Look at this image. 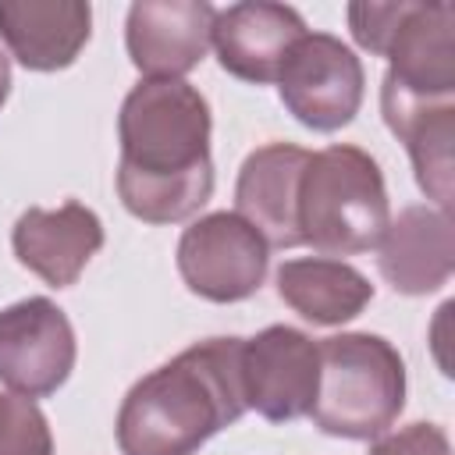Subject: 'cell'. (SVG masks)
Listing matches in <instances>:
<instances>
[{"label": "cell", "mask_w": 455, "mask_h": 455, "mask_svg": "<svg viewBox=\"0 0 455 455\" xmlns=\"http://www.w3.org/2000/svg\"><path fill=\"white\" fill-rule=\"evenodd\" d=\"M117 192L146 224L192 217L213 192L210 107L181 78H146L121 107Z\"/></svg>", "instance_id": "obj_1"}, {"label": "cell", "mask_w": 455, "mask_h": 455, "mask_svg": "<svg viewBox=\"0 0 455 455\" xmlns=\"http://www.w3.org/2000/svg\"><path fill=\"white\" fill-rule=\"evenodd\" d=\"M242 338H213L185 348L121 402L117 444L124 455H196L245 405Z\"/></svg>", "instance_id": "obj_2"}, {"label": "cell", "mask_w": 455, "mask_h": 455, "mask_svg": "<svg viewBox=\"0 0 455 455\" xmlns=\"http://www.w3.org/2000/svg\"><path fill=\"white\" fill-rule=\"evenodd\" d=\"M387 192L380 167L359 146L309 153L299 181V235L323 256H355L387 231Z\"/></svg>", "instance_id": "obj_3"}, {"label": "cell", "mask_w": 455, "mask_h": 455, "mask_svg": "<svg viewBox=\"0 0 455 455\" xmlns=\"http://www.w3.org/2000/svg\"><path fill=\"white\" fill-rule=\"evenodd\" d=\"M320 380L313 423L334 437H380L402 412L405 366L377 334H334L316 345Z\"/></svg>", "instance_id": "obj_4"}, {"label": "cell", "mask_w": 455, "mask_h": 455, "mask_svg": "<svg viewBox=\"0 0 455 455\" xmlns=\"http://www.w3.org/2000/svg\"><path fill=\"white\" fill-rule=\"evenodd\" d=\"M277 89L284 107L313 132H334L348 124L363 103V64L359 57L334 36L306 32L281 75Z\"/></svg>", "instance_id": "obj_5"}, {"label": "cell", "mask_w": 455, "mask_h": 455, "mask_svg": "<svg viewBox=\"0 0 455 455\" xmlns=\"http://www.w3.org/2000/svg\"><path fill=\"white\" fill-rule=\"evenodd\" d=\"M185 284L210 302L249 299L267 274V242L238 213H210L178 242Z\"/></svg>", "instance_id": "obj_6"}, {"label": "cell", "mask_w": 455, "mask_h": 455, "mask_svg": "<svg viewBox=\"0 0 455 455\" xmlns=\"http://www.w3.org/2000/svg\"><path fill=\"white\" fill-rule=\"evenodd\" d=\"M75 366V331L50 299L0 309V380L21 398L53 395Z\"/></svg>", "instance_id": "obj_7"}, {"label": "cell", "mask_w": 455, "mask_h": 455, "mask_svg": "<svg viewBox=\"0 0 455 455\" xmlns=\"http://www.w3.org/2000/svg\"><path fill=\"white\" fill-rule=\"evenodd\" d=\"M320 380L316 345L295 327H267L242 345L245 405L270 423L299 419L313 409Z\"/></svg>", "instance_id": "obj_8"}, {"label": "cell", "mask_w": 455, "mask_h": 455, "mask_svg": "<svg viewBox=\"0 0 455 455\" xmlns=\"http://www.w3.org/2000/svg\"><path fill=\"white\" fill-rule=\"evenodd\" d=\"M384 57L391 60V71L384 75V89H395L409 100H451L455 7L409 0Z\"/></svg>", "instance_id": "obj_9"}, {"label": "cell", "mask_w": 455, "mask_h": 455, "mask_svg": "<svg viewBox=\"0 0 455 455\" xmlns=\"http://www.w3.org/2000/svg\"><path fill=\"white\" fill-rule=\"evenodd\" d=\"M217 11L203 0H142L128 11V57L146 78H181L213 36Z\"/></svg>", "instance_id": "obj_10"}, {"label": "cell", "mask_w": 455, "mask_h": 455, "mask_svg": "<svg viewBox=\"0 0 455 455\" xmlns=\"http://www.w3.org/2000/svg\"><path fill=\"white\" fill-rule=\"evenodd\" d=\"M306 36V25L299 11L284 4H235L228 11H217L210 46L217 50V60L228 75L242 82H277L291 46Z\"/></svg>", "instance_id": "obj_11"}, {"label": "cell", "mask_w": 455, "mask_h": 455, "mask_svg": "<svg viewBox=\"0 0 455 455\" xmlns=\"http://www.w3.org/2000/svg\"><path fill=\"white\" fill-rule=\"evenodd\" d=\"M309 164V153L302 146L270 142L245 156L235 206L238 217L274 249L302 245L299 235V181Z\"/></svg>", "instance_id": "obj_12"}, {"label": "cell", "mask_w": 455, "mask_h": 455, "mask_svg": "<svg viewBox=\"0 0 455 455\" xmlns=\"http://www.w3.org/2000/svg\"><path fill=\"white\" fill-rule=\"evenodd\" d=\"M11 242H14V256L32 274H39L50 288H68L100 252L103 224L82 203H64L57 210L32 206L18 217Z\"/></svg>", "instance_id": "obj_13"}, {"label": "cell", "mask_w": 455, "mask_h": 455, "mask_svg": "<svg viewBox=\"0 0 455 455\" xmlns=\"http://www.w3.org/2000/svg\"><path fill=\"white\" fill-rule=\"evenodd\" d=\"M92 11L82 0H0V36L32 71L68 68L89 39Z\"/></svg>", "instance_id": "obj_14"}, {"label": "cell", "mask_w": 455, "mask_h": 455, "mask_svg": "<svg viewBox=\"0 0 455 455\" xmlns=\"http://www.w3.org/2000/svg\"><path fill=\"white\" fill-rule=\"evenodd\" d=\"M380 274L395 291L423 295L441 288L455 267V231L444 210L409 206L380 235Z\"/></svg>", "instance_id": "obj_15"}, {"label": "cell", "mask_w": 455, "mask_h": 455, "mask_svg": "<svg viewBox=\"0 0 455 455\" xmlns=\"http://www.w3.org/2000/svg\"><path fill=\"white\" fill-rule=\"evenodd\" d=\"M387 128L405 142L419 188L448 213L451 206V139L455 107L451 100H409L395 89H380Z\"/></svg>", "instance_id": "obj_16"}, {"label": "cell", "mask_w": 455, "mask_h": 455, "mask_svg": "<svg viewBox=\"0 0 455 455\" xmlns=\"http://www.w3.org/2000/svg\"><path fill=\"white\" fill-rule=\"evenodd\" d=\"M277 295L313 323H345L373 299V284L341 259L313 256L288 259L277 270Z\"/></svg>", "instance_id": "obj_17"}, {"label": "cell", "mask_w": 455, "mask_h": 455, "mask_svg": "<svg viewBox=\"0 0 455 455\" xmlns=\"http://www.w3.org/2000/svg\"><path fill=\"white\" fill-rule=\"evenodd\" d=\"M0 455H53L46 416L32 398L0 395Z\"/></svg>", "instance_id": "obj_18"}, {"label": "cell", "mask_w": 455, "mask_h": 455, "mask_svg": "<svg viewBox=\"0 0 455 455\" xmlns=\"http://www.w3.org/2000/svg\"><path fill=\"white\" fill-rule=\"evenodd\" d=\"M409 0H398V4H352L348 7V25H352V36L363 50L384 57L387 46H391V36L405 14Z\"/></svg>", "instance_id": "obj_19"}, {"label": "cell", "mask_w": 455, "mask_h": 455, "mask_svg": "<svg viewBox=\"0 0 455 455\" xmlns=\"http://www.w3.org/2000/svg\"><path fill=\"white\" fill-rule=\"evenodd\" d=\"M370 455H451L448 437L434 423H412L370 448Z\"/></svg>", "instance_id": "obj_20"}, {"label": "cell", "mask_w": 455, "mask_h": 455, "mask_svg": "<svg viewBox=\"0 0 455 455\" xmlns=\"http://www.w3.org/2000/svg\"><path fill=\"white\" fill-rule=\"evenodd\" d=\"M7 92H11V64H7V57L0 53V107H4Z\"/></svg>", "instance_id": "obj_21"}]
</instances>
